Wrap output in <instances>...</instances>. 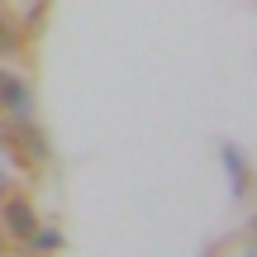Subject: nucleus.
Here are the masks:
<instances>
[{
  "instance_id": "nucleus-6",
  "label": "nucleus",
  "mask_w": 257,
  "mask_h": 257,
  "mask_svg": "<svg viewBox=\"0 0 257 257\" xmlns=\"http://www.w3.org/2000/svg\"><path fill=\"white\" fill-rule=\"evenodd\" d=\"M224 162H229V172H233V186L243 191L248 181H243V157H238V148H224Z\"/></svg>"
},
{
  "instance_id": "nucleus-1",
  "label": "nucleus",
  "mask_w": 257,
  "mask_h": 257,
  "mask_svg": "<svg viewBox=\"0 0 257 257\" xmlns=\"http://www.w3.org/2000/svg\"><path fill=\"white\" fill-rule=\"evenodd\" d=\"M0 148H15V162H48V138L34 128V119L0 124Z\"/></svg>"
},
{
  "instance_id": "nucleus-3",
  "label": "nucleus",
  "mask_w": 257,
  "mask_h": 257,
  "mask_svg": "<svg viewBox=\"0 0 257 257\" xmlns=\"http://www.w3.org/2000/svg\"><path fill=\"white\" fill-rule=\"evenodd\" d=\"M0 224H5L19 243H29V233L38 229V214H34V205H29V200H19V195H15V200L0 210Z\"/></svg>"
},
{
  "instance_id": "nucleus-2",
  "label": "nucleus",
  "mask_w": 257,
  "mask_h": 257,
  "mask_svg": "<svg viewBox=\"0 0 257 257\" xmlns=\"http://www.w3.org/2000/svg\"><path fill=\"white\" fill-rule=\"evenodd\" d=\"M0 110L10 114V119H34V91H29V81L24 76H15V72H0Z\"/></svg>"
},
{
  "instance_id": "nucleus-4",
  "label": "nucleus",
  "mask_w": 257,
  "mask_h": 257,
  "mask_svg": "<svg viewBox=\"0 0 257 257\" xmlns=\"http://www.w3.org/2000/svg\"><path fill=\"white\" fill-rule=\"evenodd\" d=\"M29 248H34V252H57V248H62V233H57V229H43V224H38V229L29 233Z\"/></svg>"
},
{
  "instance_id": "nucleus-5",
  "label": "nucleus",
  "mask_w": 257,
  "mask_h": 257,
  "mask_svg": "<svg viewBox=\"0 0 257 257\" xmlns=\"http://www.w3.org/2000/svg\"><path fill=\"white\" fill-rule=\"evenodd\" d=\"M19 38H24V34H19V24L0 15V53H15V48H19Z\"/></svg>"
}]
</instances>
